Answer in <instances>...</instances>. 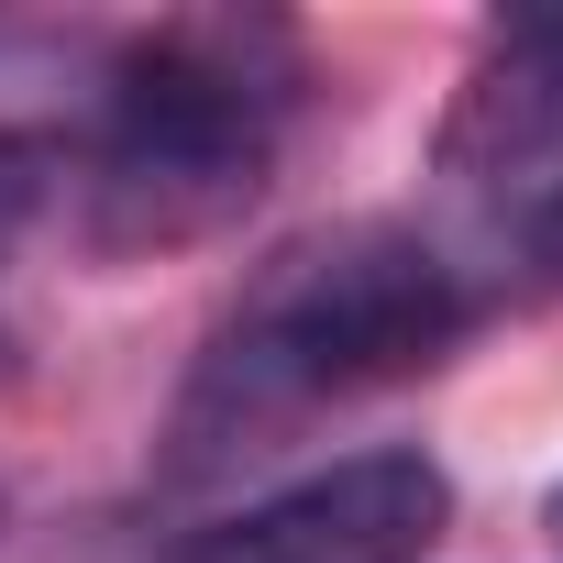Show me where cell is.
Listing matches in <instances>:
<instances>
[{"label":"cell","mask_w":563,"mask_h":563,"mask_svg":"<svg viewBox=\"0 0 563 563\" xmlns=\"http://www.w3.org/2000/svg\"><path fill=\"white\" fill-rule=\"evenodd\" d=\"M431 166L497 243H530L563 265V12L486 23L475 67L453 78Z\"/></svg>","instance_id":"obj_3"},{"label":"cell","mask_w":563,"mask_h":563,"mask_svg":"<svg viewBox=\"0 0 563 563\" xmlns=\"http://www.w3.org/2000/svg\"><path fill=\"white\" fill-rule=\"evenodd\" d=\"M475 321L464 265L398 221H343L310 232L276 265L243 276V299L221 310V332L199 343L177 420H166V464L210 475L232 453H254L265 431H288L310 409H343L365 387H398L420 365H442Z\"/></svg>","instance_id":"obj_1"},{"label":"cell","mask_w":563,"mask_h":563,"mask_svg":"<svg viewBox=\"0 0 563 563\" xmlns=\"http://www.w3.org/2000/svg\"><path fill=\"white\" fill-rule=\"evenodd\" d=\"M453 519V475L431 453H343L299 486H276L210 530H188L177 563H420Z\"/></svg>","instance_id":"obj_4"},{"label":"cell","mask_w":563,"mask_h":563,"mask_svg":"<svg viewBox=\"0 0 563 563\" xmlns=\"http://www.w3.org/2000/svg\"><path fill=\"white\" fill-rule=\"evenodd\" d=\"M552 530H563V497H552Z\"/></svg>","instance_id":"obj_6"},{"label":"cell","mask_w":563,"mask_h":563,"mask_svg":"<svg viewBox=\"0 0 563 563\" xmlns=\"http://www.w3.org/2000/svg\"><path fill=\"white\" fill-rule=\"evenodd\" d=\"M310 100V56L276 12H177L122 45L89 133L100 254H177L232 232Z\"/></svg>","instance_id":"obj_2"},{"label":"cell","mask_w":563,"mask_h":563,"mask_svg":"<svg viewBox=\"0 0 563 563\" xmlns=\"http://www.w3.org/2000/svg\"><path fill=\"white\" fill-rule=\"evenodd\" d=\"M45 199V155L34 144H12V133H0V243H12L23 232V210Z\"/></svg>","instance_id":"obj_5"}]
</instances>
